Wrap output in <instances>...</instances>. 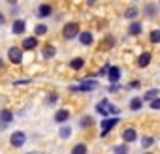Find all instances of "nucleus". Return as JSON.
<instances>
[{"instance_id":"nucleus-1","label":"nucleus","mask_w":160,"mask_h":154,"mask_svg":"<svg viewBox=\"0 0 160 154\" xmlns=\"http://www.w3.org/2000/svg\"><path fill=\"white\" fill-rule=\"evenodd\" d=\"M98 89V81L96 79H85L79 85H72L70 87V92H92Z\"/></svg>"},{"instance_id":"nucleus-2","label":"nucleus","mask_w":160,"mask_h":154,"mask_svg":"<svg viewBox=\"0 0 160 154\" xmlns=\"http://www.w3.org/2000/svg\"><path fill=\"white\" fill-rule=\"evenodd\" d=\"M62 36H64V40H75V36H79V23H75V21L66 23L62 28Z\"/></svg>"},{"instance_id":"nucleus-3","label":"nucleus","mask_w":160,"mask_h":154,"mask_svg":"<svg viewBox=\"0 0 160 154\" xmlns=\"http://www.w3.org/2000/svg\"><path fill=\"white\" fill-rule=\"evenodd\" d=\"M119 120H121L119 117H108V118H104V120L100 122V126H102V133H100V135H102V137L109 135V132L119 124Z\"/></svg>"},{"instance_id":"nucleus-4","label":"nucleus","mask_w":160,"mask_h":154,"mask_svg":"<svg viewBox=\"0 0 160 154\" xmlns=\"http://www.w3.org/2000/svg\"><path fill=\"white\" fill-rule=\"evenodd\" d=\"M8 60L12 64H21L23 62V49L21 47H10L8 49Z\"/></svg>"},{"instance_id":"nucleus-5","label":"nucleus","mask_w":160,"mask_h":154,"mask_svg":"<svg viewBox=\"0 0 160 154\" xmlns=\"http://www.w3.org/2000/svg\"><path fill=\"white\" fill-rule=\"evenodd\" d=\"M10 143H12V147H15V148L23 147V145L27 143V133H25V132H21V130L13 132V133H12V137H10Z\"/></svg>"},{"instance_id":"nucleus-6","label":"nucleus","mask_w":160,"mask_h":154,"mask_svg":"<svg viewBox=\"0 0 160 154\" xmlns=\"http://www.w3.org/2000/svg\"><path fill=\"white\" fill-rule=\"evenodd\" d=\"M108 79L111 81V85H117L121 81V68L119 66H111L108 70Z\"/></svg>"},{"instance_id":"nucleus-7","label":"nucleus","mask_w":160,"mask_h":154,"mask_svg":"<svg viewBox=\"0 0 160 154\" xmlns=\"http://www.w3.org/2000/svg\"><path fill=\"white\" fill-rule=\"evenodd\" d=\"M79 43L81 45H85V47H89V45H92V41H94V36L89 32V30H83V32H79Z\"/></svg>"},{"instance_id":"nucleus-8","label":"nucleus","mask_w":160,"mask_h":154,"mask_svg":"<svg viewBox=\"0 0 160 154\" xmlns=\"http://www.w3.org/2000/svg\"><path fill=\"white\" fill-rule=\"evenodd\" d=\"M36 13H38L36 17H40V19L51 17V13H53V6H51V4H40V6H38V12H36Z\"/></svg>"},{"instance_id":"nucleus-9","label":"nucleus","mask_w":160,"mask_h":154,"mask_svg":"<svg viewBox=\"0 0 160 154\" xmlns=\"http://www.w3.org/2000/svg\"><path fill=\"white\" fill-rule=\"evenodd\" d=\"M21 45H23V47H21L23 51H34V49L38 47V38H36V36H30V38H25Z\"/></svg>"},{"instance_id":"nucleus-10","label":"nucleus","mask_w":160,"mask_h":154,"mask_svg":"<svg viewBox=\"0 0 160 154\" xmlns=\"http://www.w3.org/2000/svg\"><path fill=\"white\" fill-rule=\"evenodd\" d=\"M25 30H27V21H25V19H15L13 25H12V32L19 36V34H23Z\"/></svg>"},{"instance_id":"nucleus-11","label":"nucleus","mask_w":160,"mask_h":154,"mask_svg":"<svg viewBox=\"0 0 160 154\" xmlns=\"http://www.w3.org/2000/svg\"><path fill=\"white\" fill-rule=\"evenodd\" d=\"M121 137H122L124 143H134V141L138 139V132H136L134 128H126V130L121 133Z\"/></svg>"},{"instance_id":"nucleus-12","label":"nucleus","mask_w":160,"mask_h":154,"mask_svg":"<svg viewBox=\"0 0 160 154\" xmlns=\"http://www.w3.org/2000/svg\"><path fill=\"white\" fill-rule=\"evenodd\" d=\"M151 60H152V55H151L149 51H145V53H141V55L138 56V66H139V68H147V66L151 64Z\"/></svg>"},{"instance_id":"nucleus-13","label":"nucleus","mask_w":160,"mask_h":154,"mask_svg":"<svg viewBox=\"0 0 160 154\" xmlns=\"http://www.w3.org/2000/svg\"><path fill=\"white\" fill-rule=\"evenodd\" d=\"M68 118H70V111L68 109H58L55 113V122H58V124H66Z\"/></svg>"},{"instance_id":"nucleus-14","label":"nucleus","mask_w":160,"mask_h":154,"mask_svg":"<svg viewBox=\"0 0 160 154\" xmlns=\"http://www.w3.org/2000/svg\"><path fill=\"white\" fill-rule=\"evenodd\" d=\"M13 120V113L10 109H0V122H2V126L10 124Z\"/></svg>"},{"instance_id":"nucleus-15","label":"nucleus","mask_w":160,"mask_h":154,"mask_svg":"<svg viewBox=\"0 0 160 154\" xmlns=\"http://www.w3.org/2000/svg\"><path fill=\"white\" fill-rule=\"evenodd\" d=\"M57 55V47L53 45V43H47L45 47H43V51H42V56L45 58V60H49V58H53Z\"/></svg>"},{"instance_id":"nucleus-16","label":"nucleus","mask_w":160,"mask_h":154,"mask_svg":"<svg viewBox=\"0 0 160 154\" xmlns=\"http://www.w3.org/2000/svg\"><path fill=\"white\" fill-rule=\"evenodd\" d=\"M108 105H109L108 100H102V102L96 105V113H100L104 118H108V115H109V107H108Z\"/></svg>"},{"instance_id":"nucleus-17","label":"nucleus","mask_w":160,"mask_h":154,"mask_svg":"<svg viewBox=\"0 0 160 154\" xmlns=\"http://www.w3.org/2000/svg\"><path fill=\"white\" fill-rule=\"evenodd\" d=\"M138 15H139V10H138L136 6H130V8H126V10H124V19H130V21H134Z\"/></svg>"},{"instance_id":"nucleus-18","label":"nucleus","mask_w":160,"mask_h":154,"mask_svg":"<svg viewBox=\"0 0 160 154\" xmlns=\"http://www.w3.org/2000/svg\"><path fill=\"white\" fill-rule=\"evenodd\" d=\"M83 66H85V60H83L81 56H77V58L70 60V68H72V70H75V71H77V70H81Z\"/></svg>"},{"instance_id":"nucleus-19","label":"nucleus","mask_w":160,"mask_h":154,"mask_svg":"<svg viewBox=\"0 0 160 154\" xmlns=\"http://www.w3.org/2000/svg\"><path fill=\"white\" fill-rule=\"evenodd\" d=\"M128 34H130V36H139V34H141V23H138V21L132 23V25L128 26Z\"/></svg>"},{"instance_id":"nucleus-20","label":"nucleus","mask_w":160,"mask_h":154,"mask_svg":"<svg viewBox=\"0 0 160 154\" xmlns=\"http://www.w3.org/2000/svg\"><path fill=\"white\" fill-rule=\"evenodd\" d=\"M158 94H160V90H158V89H151V90H147V92H145L143 100H147V102H152V100H156V98H158Z\"/></svg>"},{"instance_id":"nucleus-21","label":"nucleus","mask_w":160,"mask_h":154,"mask_svg":"<svg viewBox=\"0 0 160 154\" xmlns=\"http://www.w3.org/2000/svg\"><path fill=\"white\" fill-rule=\"evenodd\" d=\"M87 145L85 143H77V145H73V148H72V154H87Z\"/></svg>"},{"instance_id":"nucleus-22","label":"nucleus","mask_w":160,"mask_h":154,"mask_svg":"<svg viewBox=\"0 0 160 154\" xmlns=\"http://www.w3.org/2000/svg\"><path fill=\"white\" fill-rule=\"evenodd\" d=\"M141 107H143V100L141 98H132L130 100V109L132 111H139Z\"/></svg>"},{"instance_id":"nucleus-23","label":"nucleus","mask_w":160,"mask_h":154,"mask_svg":"<svg viewBox=\"0 0 160 154\" xmlns=\"http://www.w3.org/2000/svg\"><path fill=\"white\" fill-rule=\"evenodd\" d=\"M58 135H60L62 139H68V137L72 135V126H68V124L60 126V132H58Z\"/></svg>"},{"instance_id":"nucleus-24","label":"nucleus","mask_w":160,"mask_h":154,"mask_svg":"<svg viewBox=\"0 0 160 154\" xmlns=\"http://www.w3.org/2000/svg\"><path fill=\"white\" fill-rule=\"evenodd\" d=\"M149 41H151V43H160V28L151 30V34H149Z\"/></svg>"},{"instance_id":"nucleus-25","label":"nucleus","mask_w":160,"mask_h":154,"mask_svg":"<svg viewBox=\"0 0 160 154\" xmlns=\"http://www.w3.org/2000/svg\"><path fill=\"white\" fill-rule=\"evenodd\" d=\"M143 12H145L149 17H154V15H156V6H154V4H145V6H143Z\"/></svg>"},{"instance_id":"nucleus-26","label":"nucleus","mask_w":160,"mask_h":154,"mask_svg":"<svg viewBox=\"0 0 160 154\" xmlns=\"http://www.w3.org/2000/svg\"><path fill=\"white\" fill-rule=\"evenodd\" d=\"M47 30H49V28H47L45 25H36L34 34H36V36H45V34H47Z\"/></svg>"},{"instance_id":"nucleus-27","label":"nucleus","mask_w":160,"mask_h":154,"mask_svg":"<svg viewBox=\"0 0 160 154\" xmlns=\"http://www.w3.org/2000/svg\"><path fill=\"white\" fill-rule=\"evenodd\" d=\"M113 43H115V38H113V36H108V38H104L102 47H104V49H111V47H113Z\"/></svg>"},{"instance_id":"nucleus-28","label":"nucleus","mask_w":160,"mask_h":154,"mask_svg":"<svg viewBox=\"0 0 160 154\" xmlns=\"http://www.w3.org/2000/svg\"><path fill=\"white\" fill-rule=\"evenodd\" d=\"M79 124H81V128H91V126L94 124V120H92L91 117H83V118H81V122H79Z\"/></svg>"},{"instance_id":"nucleus-29","label":"nucleus","mask_w":160,"mask_h":154,"mask_svg":"<svg viewBox=\"0 0 160 154\" xmlns=\"http://www.w3.org/2000/svg\"><path fill=\"white\" fill-rule=\"evenodd\" d=\"M152 143H154V137H149V135H147V137H143V139H141V145H143V148H149Z\"/></svg>"},{"instance_id":"nucleus-30","label":"nucleus","mask_w":160,"mask_h":154,"mask_svg":"<svg viewBox=\"0 0 160 154\" xmlns=\"http://www.w3.org/2000/svg\"><path fill=\"white\" fill-rule=\"evenodd\" d=\"M113 150H115V154H128V147H126V145H121V147H115Z\"/></svg>"},{"instance_id":"nucleus-31","label":"nucleus","mask_w":160,"mask_h":154,"mask_svg":"<svg viewBox=\"0 0 160 154\" xmlns=\"http://www.w3.org/2000/svg\"><path fill=\"white\" fill-rule=\"evenodd\" d=\"M151 109H154V111H158V109H160V98H156V100H152V102H151Z\"/></svg>"},{"instance_id":"nucleus-32","label":"nucleus","mask_w":160,"mask_h":154,"mask_svg":"<svg viewBox=\"0 0 160 154\" xmlns=\"http://www.w3.org/2000/svg\"><path fill=\"white\" fill-rule=\"evenodd\" d=\"M57 98H58V96H57L55 92H51V94L47 96V103H55V102H57Z\"/></svg>"},{"instance_id":"nucleus-33","label":"nucleus","mask_w":160,"mask_h":154,"mask_svg":"<svg viewBox=\"0 0 160 154\" xmlns=\"http://www.w3.org/2000/svg\"><path fill=\"white\" fill-rule=\"evenodd\" d=\"M108 107H109V113H113V115H117V113H119V107H115L113 103H109Z\"/></svg>"},{"instance_id":"nucleus-34","label":"nucleus","mask_w":160,"mask_h":154,"mask_svg":"<svg viewBox=\"0 0 160 154\" xmlns=\"http://www.w3.org/2000/svg\"><path fill=\"white\" fill-rule=\"evenodd\" d=\"M139 87V81H132L130 85H128V89H138Z\"/></svg>"},{"instance_id":"nucleus-35","label":"nucleus","mask_w":160,"mask_h":154,"mask_svg":"<svg viewBox=\"0 0 160 154\" xmlns=\"http://www.w3.org/2000/svg\"><path fill=\"white\" fill-rule=\"evenodd\" d=\"M4 23H6V15H4V13H2V12H0V26H2V25H4Z\"/></svg>"},{"instance_id":"nucleus-36","label":"nucleus","mask_w":160,"mask_h":154,"mask_svg":"<svg viewBox=\"0 0 160 154\" xmlns=\"http://www.w3.org/2000/svg\"><path fill=\"white\" fill-rule=\"evenodd\" d=\"M117 89H119L117 85H111V87H109V92H117Z\"/></svg>"},{"instance_id":"nucleus-37","label":"nucleus","mask_w":160,"mask_h":154,"mask_svg":"<svg viewBox=\"0 0 160 154\" xmlns=\"http://www.w3.org/2000/svg\"><path fill=\"white\" fill-rule=\"evenodd\" d=\"M2 68H4V60H2V58H0V70H2Z\"/></svg>"},{"instance_id":"nucleus-38","label":"nucleus","mask_w":160,"mask_h":154,"mask_svg":"<svg viewBox=\"0 0 160 154\" xmlns=\"http://www.w3.org/2000/svg\"><path fill=\"white\" fill-rule=\"evenodd\" d=\"M143 154H152V152H143Z\"/></svg>"},{"instance_id":"nucleus-39","label":"nucleus","mask_w":160,"mask_h":154,"mask_svg":"<svg viewBox=\"0 0 160 154\" xmlns=\"http://www.w3.org/2000/svg\"><path fill=\"white\" fill-rule=\"evenodd\" d=\"M28 154H30V152H28Z\"/></svg>"}]
</instances>
